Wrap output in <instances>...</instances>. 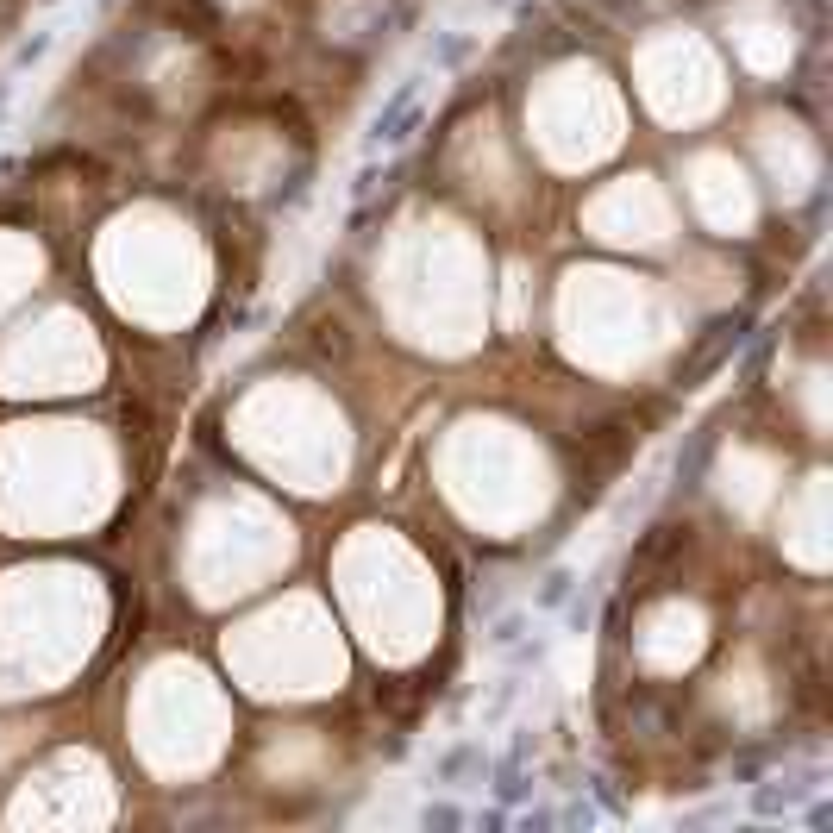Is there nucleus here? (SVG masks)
<instances>
[{
  "label": "nucleus",
  "instance_id": "f257e3e1",
  "mask_svg": "<svg viewBox=\"0 0 833 833\" xmlns=\"http://www.w3.org/2000/svg\"><path fill=\"white\" fill-rule=\"evenodd\" d=\"M639 445V420H602L583 433V476H608L627 464V451Z\"/></svg>",
  "mask_w": 833,
  "mask_h": 833
},
{
  "label": "nucleus",
  "instance_id": "f03ea898",
  "mask_svg": "<svg viewBox=\"0 0 833 833\" xmlns=\"http://www.w3.org/2000/svg\"><path fill=\"white\" fill-rule=\"evenodd\" d=\"M408 119H414V82L383 107V119H376V132H370V138H376V145H401V138H408Z\"/></svg>",
  "mask_w": 833,
  "mask_h": 833
},
{
  "label": "nucleus",
  "instance_id": "7ed1b4c3",
  "mask_svg": "<svg viewBox=\"0 0 833 833\" xmlns=\"http://www.w3.org/2000/svg\"><path fill=\"white\" fill-rule=\"evenodd\" d=\"M689 545V527H652L646 539H639V552H633V564H671L677 552Z\"/></svg>",
  "mask_w": 833,
  "mask_h": 833
}]
</instances>
